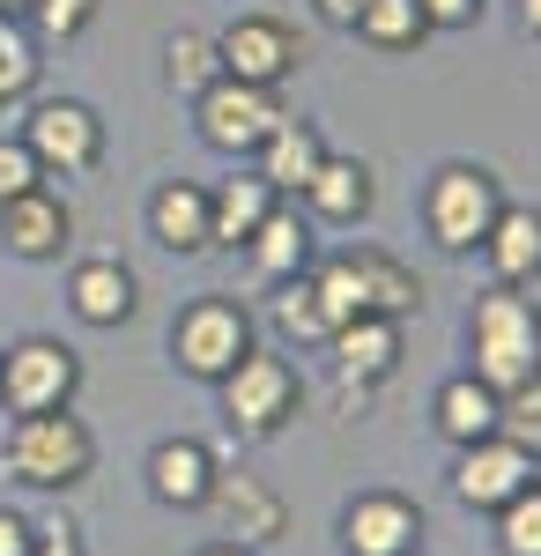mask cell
I'll return each instance as SVG.
<instances>
[{
	"label": "cell",
	"instance_id": "obj_4",
	"mask_svg": "<svg viewBox=\"0 0 541 556\" xmlns=\"http://www.w3.org/2000/svg\"><path fill=\"white\" fill-rule=\"evenodd\" d=\"M504 215V178L490 164H438L430 186H423V230H430V245L438 253H482V238H490V223Z\"/></svg>",
	"mask_w": 541,
	"mask_h": 556
},
{
	"label": "cell",
	"instance_id": "obj_8",
	"mask_svg": "<svg viewBox=\"0 0 541 556\" xmlns=\"http://www.w3.org/2000/svg\"><path fill=\"white\" fill-rule=\"evenodd\" d=\"M23 149L38 156L45 178H89L104 164V112L89 97H30Z\"/></svg>",
	"mask_w": 541,
	"mask_h": 556
},
{
	"label": "cell",
	"instance_id": "obj_38",
	"mask_svg": "<svg viewBox=\"0 0 541 556\" xmlns=\"http://www.w3.org/2000/svg\"><path fill=\"white\" fill-rule=\"evenodd\" d=\"M201 556H252V549H246V542H209Z\"/></svg>",
	"mask_w": 541,
	"mask_h": 556
},
{
	"label": "cell",
	"instance_id": "obj_23",
	"mask_svg": "<svg viewBox=\"0 0 541 556\" xmlns=\"http://www.w3.org/2000/svg\"><path fill=\"white\" fill-rule=\"evenodd\" d=\"M430 424H438V438H445L453 453L475 445V438H498L504 430V393H490L475 371H453V379L430 393Z\"/></svg>",
	"mask_w": 541,
	"mask_h": 556
},
{
	"label": "cell",
	"instance_id": "obj_15",
	"mask_svg": "<svg viewBox=\"0 0 541 556\" xmlns=\"http://www.w3.org/2000/svg\"><path fill=\"white\" fill-rule=\"evenodd\" d=\"M408 319H349V327H334L327 334V356H334V379L341 386H386L401 371V356H408V334H401Z\"/></svg>",
	"mask_w": 541,
	"mask_h": 556
},
{
	"label": "cell",
	"instance_id": "obj_19",
	"mask_svg": "<svg viewBox=\"0 0 541 556\" xmlns=\"http://www.w3.org/2000/svg\"><path fill=\"white\" fill-rule=\"evenodd\" d=\"M209 513L223 519V534L230 542H246V549H260V542H282V527H290V505L260 482V475H215L209 490Z\"/></svg>",
	"mask_w": 541,
	"mask_h": 556
},
{
	"label": "cell",
	"instance_id": "obj_21",
	"mask_svg": "<svg viewBox=\"0 0 541 556\" xmlns=\"http://www.w3.org/2000/svg\"><path fill=\"white\" fill-rule=\"evenodd\" d=\"M141 215H149V238H156L164 253H178V260L215 253L209 245V186H201V178H164Z\"/></svg>",
	"mask_w": 541,
	"mask_h": 556
},
{
	"label": "cell",
	"instance_id": "obj_11",
	"mask_svg": "<svg viewBox=\"0 0 541 556\" xmlns=\"http://www.w3.org/2000/svg\"><path fill=\"white\" fill-rule=\"evenodd\" d=\"M215 52H223V75H238V83H260V89H282L304 67V38H297L282 15H238V23H223L215 30Z\"/></svg>",
	"mask_w": 541,
	"mask_h": 556
},
{
	"label": "cell",
	"instance_id": "obj_9",
	"mask_svg": "<svg viewBox=\"0 0 541 556\" xmlns=\"http://www.w3.org/2000/svg\"><path fill=\"white\" fill-rule=\"evenodd\" d=\"M282 127V89H260V83H238V75H223L215 89L193 97V134L209 141L215 156H252L267 134Z\"/></svg>",
	"mask_w": 541,
	"mask_h": 556
},
{
	"label": "cell",
	"instance_id": "obj_14",
	"mask_svg": "<svg viewBox=\"0 0 541 556\" xmlns=\"http://www.w3.org/2000/svg\"><path fill=\"white\" fill-rule=\"evenodd\" d=\"M67 245H75V208L52 186H30L23 201H0V253L45 267V260H60Z\"/></svg>",
	"mask_w": 541,
	"mask_h": 556
},
{
	"label": "cell",
	"instance_id": "obj_5",
	"mask_svg": "<svg viewBox=\"0 0 541 556\" xmlns=\"http://www.w3.org/2000/svg\"><path fill=\"white\" fill-rule=\"evenodd\" d=\"M215 393H223V430L230 438H282L297 424V408H304V379H297V364L282 349L238 356L215 379Z\"/></svg>",
	"mask_w": 541,
	"mask_h": 556
},
{
	"label": "cell",
	"instance_id": "obj_2",
	"mask_svg": "<svg viewBox=\"0 0 541 556\" xmlns=\"http://www.w3.org/2000/svg\"><path fill=\"white\" fill-rule=\"evenodd\" d=\"M0 475L38 490V497H60V490H83L97 475V430L75 416V408H52V416H8L0 430Z\"/></svg>",
	"mask_w": 541,
	"mask_h": 556
},
{
	"label": "cell",
	"instance_id": "obj_36",
	"mask_svg": "<svg viewBox=\"0 0 541 556\" xmlns=\"http://www.w3.org/2000/svg\"><path fill=\"white\" fill-rule=\"evenodd\" d=\"M312 8H319V23H327V30H349L364 0H312Z\"/></svg>",
	"mask_w": 541,
	"mask_h": 556
},
{
	"label": "cell",
	"instance_id": "obj_13",
	"mask_svg": "<svg viewBox=\"0 0 541 556\" xmlns=\"http://www.w3.org/2000/svg\"><path fill=\"white\" fill-rule=\"evenodd\" d=\"M141 475H149V497H156L164 513H209L223 453H215L209 438H156L149 460H141Z\"/></svg>",
	"mask_w": 541,
	"mask_h": 556
},
{
	"label": "cell",
	"instance_id": "obj_30",
	"mask_svg": "<svg viewBox=\"0 0 541 556\" xmlns=\"http://www.w3.org/2000/svg\"><path fill=\"white\" fill-rule=\"evenodd\" d=\"M490 519H498V556H541V482L519 490V497Z\"/></svg>",
	"mask_w": 541,
	"mask_h": 556
},
{
	"label": "cell",
	"instance_id": "obj_17",
	"mask_svg": "<svg viewBox=\"0 0 541 556\" xmlns=\"http://www.w3.org/2000/svg\"><path fill=\"white\" fill-rule=\"evenodd\" d=\"M372 201H378L372 164H364V156H341V149H327V164L297 193V208L312 215V230H356V223L372 215Z\"/></svg>",
	"mask_w": 541,
	"mask_h": 556
},
{
	"label": "cell",
	"instance_id": "obj_27",
	"mask_svg": "<svg viewBox=\"0 0 541 556\" xmlns=\"http://www.w3.org/2000/svg\"><path fill=\"white\" fill-rule=\"evenodd\" d=\"M267 327H275V342L290 349H327V312L312 298V275H297V282H275V304H267Z\"/></svg>",
	"mask_w": 541,
	"mask_h": 556
},
{
	"label": "cell",
	"instance_id": "obj_25",
	"mask_svg": "<svg viewBox=\"0 0 541 556\" xmlns=\"http://www.w3.org/2000/svg\"><path fill=\"white\" fill-rule=\"evenodd\" d=\"M223 83V52H215V30H171L164 38V89L171 97H201V89Z\"/></svg>",
	"mask_w": 541,
	"mask_h": 556
},
{
	"label": "cell",
	"instance_id": "obj_16",
	"mask_svg": "<svg viewBox=\"0 0 541 556\" xmlns=\"http://www.w3.org/2000/svg\"><path fill=\"white\" fill-rule=\"evenodd\" d=\"M134 304H141V282H134V267H126L119 253H89V260L67 267V312H75L83 327L112 334V327L134 319Z\"/></svg>",
	"mask_w": 541,
	"mask_h": 556
},
{
	"label": "cell",
	"instance_id": "obj_6",
	"mask_svg": "<svg viewBox=\"0 0 541 556\" xmlns=\"http://www.w3.org/2000/svg\"><path fill=\"white\" fill-rule=\"evenodd\" d=\"M252 349H260V319H252L238 298H223V290L186 298L178 319H171V364H178L186 379H201V386H215L238 356H252Z\"/></svg>",
	"mask_w": 541,
	"mask_h": 556
},
{
	"label": "cell",
	"instance_id": "obj_28",
	"mask_svg": "<svg viewBox=\"0 0 541 556\" xmlns=\"http://www.w3.org/2000/svg\"><path fill=\"white\" fill-rule=\"evenodd\" d=\"M38 38L15 23V15H0V104H30L38 97Z\"/></svg>",
	"mask_w": 541,
	"mask_h": 556
},
{
	"label": "cell",
	"instance_id": "obj_20",
	"mask_svg": "<svg viewBox=\"0 0 541 556\" xmlns=\"http://www.w3.org/2000/svg\"><path fill=\"white\" fill-rule=\"evenodd\" d=\"M319 164H327V134H319V119H297V112H282V127L252 149V172L267 178L282 201H297Z\"/></svg>",
	"mask_w": 541,
	"mask_h": 556
},
{
	"label": "cell",
	"instance_id": "obj_7",
	"mask_svg": "<svg viewBox=\"0 0 541 556\" xmlns=\"http://www.w3.org/2000/svg\"><path fill=\"white\" fill-rule=\"evenodd\" d=\"M75 393H83V356L60 342V334H23V342L0 349V408L8 416L75 408Z\"/></svg>",
	"mask_w": 541,
	"mask_h": 556
},
{
	"label": "cell",
	"instance_id": "obj_34",
	"mask_svg": "<svg viewBox=\"0 0 541 556\" xmlns=\"http://www.w3.org/2000/svg\"><path fill=\"white\" fill-rule=\"evenodd\" d=\"M30 542H38V519L23 505H0V556H30Z\"/></svg>",
	"mask_w": 541,
	"mask_h": 556
},
{
	"label": "cell",
	"instance_id": "obj_31",
	"mask_svg": "<svg viewBox=\"0 0 541 556\" xmlns=\"http://www.w3.org/2000/svg\"><path fill=\"white\" fill-rule=\"evenodd\" d=\"M30 186H45L38 156L23 149V134H0V201H23Z\"/></svg>",
	"mask_w": 541,
	"mask_h": 556
},
{
	"label": "cell",
	"instance_id": "obj_32",
	"mask_svg": "<svg viewBox=\"0 0 541 556\" xmlns=\"http://www.w3.org/2000/svg\"><path fill=\"white\" fill-rule=\"evenodd\" d=\"M504 430H512L519 445H534V453H541V379L519 386V393H504Z\"/></svg>",
	"mask_w": 541,
	"mask_h": 556
},
{
	"label": "cell",
	"instance_id": "obj_22",
	"mask_svg": "<svg viewBox=\"0 0 541 556\" xmlns=\"http://www.w3.org/2000/svg\"><path fill=\"white\" fill-rule=\"evenodd\" d=\"M275 201H282V193H275L260 172L215 178V186H209V245H215V253H246V238L267 223Z\"/></svg>",
	"mask_w": 541,
	"mask_h": 556
},
{
	"label": "cell",
	"instance_id": "obj_1",
	"mask_svg": "<svg viewBox=\"0 0 541 556\" xmlns=\"http://www.w3.org/2000/svg\"><path fill=\"white\" fill-rule=\"evenodd\" d=\"M312 298L327 312V327H349V319H408L423 312V282L416 267L401 253H386V245H341V253L312 260Z\"/></svg>",
	"mask_w": 541,
	"mask_h": 556
},
{
	"label": "cell",
	"instance_id": "obj_10",
	"mask_svg": "<svg viewBox=\"0 0 541 556\" xmlns=\"http://www.w3.org/2000/svg\"><path fill=\"white\" fill-rule=\"evenodd\" d=\"M534 468H541V453H534V445H519L512 430L475 438V445H460V453H453V497L467 505V513H504L519 490H534Z\"/></svg>",
	"mask_w": 541,
	"mask_h": 556
},
{
	"label": "cell",
	"instance_id": "obj_35",
	"mask_svg": "<svg viewBox=\"0 0 541 556\" xmlns=\"http://www.w3.org/2000/svg\"><path fill=\"white\" fill-rule=\"evenodd\" d=\"M30 556H89L83 534L67 527V519H38V542H30Z\"/></svg>",
	"mask_w": 541,
	"mask_h": 556
},
{
	"label": "cell",
	"instance_id": "obj_24",
	"mask_svg": "<svg viewBox=\"0 0 541 556\" xmlns=\"http://www.w3.org/2000/svg\"><path fill=\"white\" fill-rule=\"evenodd\" d=\"M482 260H490L498 290L541 282V208L534 201H504V215L490 223V238H482Z\"/></svg>",
	"mask_w": 541,
	"mask_h": 556
},
{
	"label": "cell",
	"instance_id": "obj_37",
	"mask_svg": "<svg viewBox=\"0 0 541 556\" xmlns=\"http://www.w3.org/2000/svg\"><path fill=\"white\" fill-rule=\"evenodd\" d=\"M519 30H527V38H541V0H519Z\"/></svg>",
	"mask_w": 541,
	"mask_h": 556
},
{
	"label": "cell",
	"instance_id": "obj_29",
	"mask_svg": "<svg viewBox=\"0 0 541 556\" xmlns=\"http://www.w3.org/2000/svg\"><path fill=\"white\" fill-rule=\"evenodd\" d=\"M15 23L38 38V52L45 45H75V38H89V23H97V0H30Z\"/></svg>",
	"mask_w": 541,
	"mask_h": 556
},
{
	"label": "cell",
	"instance_id": "obj_33",
	"mask_svg": "<svg viewBox=\"0 0 541 556\" xmlns=\"http://www.w3.org/2000/svg\"><path fill=\"white\" fill-rule=\"evenodd\" d=\"M416 8H423L430 30H475L490 15V0H416Z\"/></svg>",
	"mask_w": 541,
	"mask_h": 556
},
{
	"label": "cell",
	"instance_id": "obj_26",
	"mask_svg": "<svg viewBox=\"0 0 541 556\" xmlns=\"http://www.w3.org/2000/svg\"><path fill=\"white\" fill-rule=\"evenodd\" d=\"M349 30L372 45V52H386V60H401V52H416V45L430 38V23H423L416 0H364Z\"/></svg>",
	"mask_w": 541,
	"mask_h": 556
},
{
	"label": "cell",
	"instance_id": "obj_39",
	"mask_svg": "<svg viewBox=\"0 0 541 556\" xmlns=\"http://www.w3.org/2000/svg\"><path fill=\"white\" fill-rule=\"evenodd\" d=\"M23 8H30V0H0V15H23Z\"/></svg>",
	"mask_w": 541,
	"mask_h": 556
},
{
	"label": "cell",
	"instance_id": "obj_12",
	"mask_svg": "<svg viewBox=\"0 0 541 556\" xmlns=\"http://www.w3.org/2000/svg\"><path fill=\"white\" fill-rule=\"evenodd\" d=\"M334 534L341 556H423V505L401 490H356Z\"/></svg>",
	"mask_w": 541,
	"mask_h": 556
},
{
	"label": "cell",
	"instance_id": "obj_18",
	"mask_svg": "<svg viewBox=\"0 0 541 556\" xmlns=\"http://www.w3.org/2000/svg\"><path fill=\"white\" fill-rule=\"evenodd\" d=\"M246 260L260 282H297V275H312V260H319V230H312V215L297 208V201H275L267 223L246 238Z\"/></svg>",
	"mask_w": 541,
	"mask_h": 556
},
{
	"label": "cell",
	"instance_id": "obj_40",
	"mask_svg": "<svg viewBox=\"0 0 541 556\" xmlns=\"http://www.w3.org/2000/svg\"><path fill=\"white\" fill-rule=\"evenodd\" d=\"M534 482H541V468H534Z\"/></svg>",
	"mask_w": 541,
	"mask_h": 556
},
{
	"label": "cell",
	"instance_id": "obj_3",
	"mask_svg": "<svg viewBox=\"0 0 541 556\" xmlns=\"http://www.w3.org/2000/svg\"><path fill=\"white\" fill-rule=\"evenodd\" d=\"M467 371L490 393H519L541 379V304L527 290H482L467 304Z\"/></svg>",
	"mask_w": 541,
	"mask_h": 556
}]
</instances>
